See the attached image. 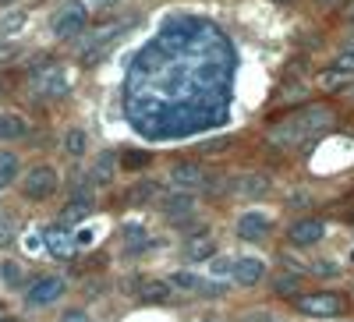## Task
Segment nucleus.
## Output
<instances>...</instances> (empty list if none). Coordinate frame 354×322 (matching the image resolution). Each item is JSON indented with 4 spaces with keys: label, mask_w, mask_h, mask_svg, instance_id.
Returning <instances> with one entry per match:
<instances>
[{
    "label": "nucleus",
    "mask_w": 354,
    "mask_h": 322,
    "mask_svg": "<svg viewBox=\"0 0 354 322\" xmlns=\"http://www.w3.org/2000/svg\"><path fill=\"white\" fill-rule=\"evenodd\" d=\"M294 308L308 319H337V315H344V298L333 294V290H312V294L301 290L294 298Z\"/></svg>",
    "instance_id": "f257e3e1"
},
{
    "label": "nucleus",
    "mask_w": 354,
    "mask_h": 322,
    "mask_svg": "<svg viewBox=\"0 0 354 322\" xmlns=\"http://www.w3.org/2000/svg\"><path fill=\"white\" fill-rule=\"evenodd\" d=\"M57 184H61V178H57V170L50 163H36V167H28V173L21 178V195L28 202H46Z\"/></svg>",
    "instance_id": "f03ea898"
},
{
    "label": "nucleus",
    "mask_w": 354,
    "mask_h": 322,
    "mask_svg": "<svg viewBox=\"0 0 354 322\" xmlns=\"http://www.w3.org/2000/svg\"><path fill=\"white\" fill-rule=\"evenodd\" d=\"M167 283L174 287V294H192V298H220L227 283H216L209 276H198L192 269H181V273H170Z\"/></svg>",
    "instance_id": "7ed1b4c3"
},
{
    "label": "nucleus",
    "mask_w": 354,
    "mask_h": 322,
    "mask_svg": "<svg viewBox=\"0 0 354 322\" xmlns=\"http://www.w3.org/2000/svg\"><path fill=\"white\" fill-rule=\"evenodd\" d=\"M85 25H88V8L82 0H68L53 18V36L57 39H78L85 32Z\"/></svg>",
    "instance_id": "20e7f679"
},
{
    "label": "nucleus",
    "mask_w": 354,
    "mask_h": 322,
    "mask_svg": "<svg viewBox=\"0 0 354 322\" xmlns=\"http://www.w3.org/2000/svg\"><path fill=\"white\" fill-rule=\"evenodd\" d=\"M71 89V78L64 71V64H46L39 71H32V93L43 100H61Z\"/></svg>",
    "instance_id": "39448f33"
},
{
    "label": "nucleus",
    "mask_w": 354,
    "mask_h": 322,
    "mask_svg": "<svg viewBox=\"0 0 354 322\" xmlns=\"http://www.w3.org/2000/svg\"><path fill=\"white\" fill-rule=\"evenodd\" d=\"M64 290H68L64 276H36L32 283L25 287V305L28 308H46L57 298H64Z\"/></svg>",
    "instance_id": "423d86ee"
},
{
    "label": "nucleus",
    "mask_w": 354,
    "mask_h": 322,
    "mask_svg": "<svg viewBox=\"0 0 354 322\" xmlns=\"http://www.w3.org/2000/svg\"><path fill=\"white\" fill-rule=\"evenodd\" d=\"M322 238H326V223H322L319 216H301V220H294L287 227V245L290 248H312Z\"/></svg>",
    "instance_id": "0eeeda50"
},
{
    "label": "nucleus",
    "mask_w": 354,
    "mask_h": 322,
    "mask_svg": "<svg viewBox=\"0 0 354 322\" xmlns=\"http://www.w3.org/2000/svg\"><path fill=\"white\" fill-rule=\"evenodd\" d=\"M315 121H330V113H326V110H305L301 117L287 121V124L277 131V138H280V142H287V145H298L301 138H308V135H315V131H319V128H315Z\"/></svg>",
    "instance_id": "6e6552de"
},
{
    "label": "nucleus",
    "mask_w": 354,
    "mask_h": 322,
    "mask_svg": "<svg viewBox=\"0 0 354 322\" xmlns=\"http://www.w3.org/2000/svg\"><path fill=\"white\" fill-rule=\"evenodd\" d=\"M234 230H238L241 241H262V238H270V230H273V216L262 213V209H245L238 216V223H234Z\"/></svg>",
    "instance_id": "1a4fd4ad"
},
{
    "label": "nucleus",
    "mask_w": 354,
    "mask_h": 322,
    "mask_svg": "<svg viewBox=\"0 0 354 322\" xmlns=\"http://www.w3.org/2000/svg\"><path fill=\"white\" fill-rule=\"evenodd\" d=\"M205 178H209V170H205L198 160H181V163L170 167V184L177 191H195V188L205 184Z\"/></svg>",
    "instance_id": "9d476101"
},
{
    "label": "nucleus",
    "mask_w": 354,
    "mask_h": 322,
    "mask_svg": "<svg viewBox=\"0 0 354 322\" xmlns=\"http://www.w3.org/2000/svg\"><path fill=\"white\" fill-rule=\"evenodd\" d=\"M195 206H198L195 195H192V191H177V188H174V195H163V198H160V213H163L174 227L181 223V220H188V216H195Z\"/></svg>",
    "instance_id": "9b49d317"
},
{
    "label": "nucleus",
    "mask_w": 354,
    "mask_h": 322,
    "mask_svg": "<svg viewBox=\"0 0 354 322\" xmlns=\"http://www.w3.org/2000/svg\"><path fill=\"white\" fill-rule=\"evenodd\" d=\"M216 255H220V245H216V238H209V230L185 241V258L195 262V266H209Z\"/></svg>",
    "instance_id": "f8f14e48"
},
{
    "label": "nucleus",
    "mask_w": 354,
    "mask_h": 322,
    "mask_svg": "<svg viewBox=\"0 0 354 322\" xmlns=\"http://www.w3.org/2000/svg\"><path fill=\"white\" fill-rule=\"evenodd\" d=\"M262 276H266V258H259V255H238V262H234V283L255 287V283H262Z\"/></svg>",
    "instance_id": "ddd939ff"
},
{
    "label": "nucleus",
    "mask_w": 354,
    "mask_h": 322,
    "mask_svg": "<svg viewBox=\"0 0 354 322\" xmlns=\"http://www.w3.org/2000/svg\"><path fill=\"white\" fill-rule=\"evenodd\" d=\"M117 170H121V160H117L113 153H100L93 160V170H88V181H93L96 188H110L113 178H117Z\"/></svg>",
    "instance_id": "4468645a"
},
{
    "label": "nucleus",
    "mask_w": 354,
    "mask_h": 322,
    "mask_svg": "<svg viewBox=\"0 0 354 322\" xmlns=\"http://www.w3.org/2000/svg\"><path fill=\"white\" fill-rule=\"evenodd\" d=\"M75 248H78V245H75V234H71L68 227H53V230L46 234V252H50V255L68 258Z\"/></svg>",
    "instance_id": "2eb2a0df"
},
{
    "label": "nucleus",
    "mask_w": 354,
    "mask_h": 322,
    "mask_svg": "<svg viewBox=\"0 0 354 322\" xmlns=\"http://www.w3.org/2000/svg\"><path fill=\"white\" fill-rule=\"evenodd\" d=\"M234 191H238V195H248V198L266 195V191H270V178H266V173H245L241 181H234Z\"/></svg>",
    "instance_id": "dca6fc26"
},
{
    "label": "nucleus",
    "mask_w": 354,
    "mask_h": 322,
    "mask_svg": "<svg viewBox=\"0 0 354 322\" xmlns=\"http://www.w3.org/2000/svg\"><path fill=\"white\" fill-rule=\"evenodd\" d=\"M28 131L25 117L21 113H0V142H11V138H21Z\"/></svg>",
    "instance_id": "f3484780"
},
{
    "label": "nucleus",
    "mask_w": 354,
    "mask_h": 322,
    "mask_svg": "<svg viewBox=\"0 0 354 322\" xmlns=\"http://www.w3.org/2000/svg\"><path fill=\"white\" fill-rule=\"evenodd\" d=\"M351 78H354V75H347V71H340V68H326V71L319 75V93H337V89H347Z\"/></svg>",
    "instance_id": "a211bd4d"
},
{
    "label": "nucleus",
    "mask_w": 354,
    "mask_h": 322,
    "mask_svg": "<svg viewBox=\"0 0 354 322\" xmlns=\"http://www.w3.org/2000/svg\"><path fill=\"white\" fill-rule=\"evenodd\" d=\"M156 195H160V184H156V181H138V184L124 195V202H128V206H149Z\"/></svg>",
    "instance_id": "6ab92c4d"
},
{
    "label": "nucleus",
    "mask_w": 354,
    "mask_h": 322,
    "mask_svg": "<svg viewBox=\"0 0 354 322\" xmlns=\"http://www.w3.org/2000/svg\"><path fill=\"white\" fill-rule=\"evenodd\" d=\"M142 298L149 301V305H167L174 298V287L167 280H149V283L142 287Z\"/></svg>",
    "instance_id": "aec40b11"
},
{
    "label": "nucleus",
    "mask_w": 354,
    "mask_h": 322,
    "mask_svg": "<svg viewBox=\"0 0 354 322\" xmlns=\"http://www.w3.org/2000/svg\"><path fill=\"white\" fill-rule=\"evenodd\" d=\"M273 294L277 298H298L301 294V276L298 273H280L273 280Z\"/></svg>",
    "instance_id": "412c9836"
},
{
    "label": "nucleus",
    "mask_w": 354,
    "mask_h": 322,
    "mask_svg": "<svg viewBox=\"0 0 354 322\" xmlns=\"http://www.w3.org/2000/svg\"><path fill=\"white\" fill-rule=\"evenodd\" d=\"M93 213V195H71L68 209H64V223H75V220H85Z\"/></svg>",
    "instance_id": "4be33fe9"
},
{
    "label": "nucleus",
    "mask_w": 354,
    "mask_h": 322,
    "mask_svg": "<svg viewBox=\"0 0 354 322\" xmlns=\"http://www.w3.org/2000/svg\"><path fill=\"white\" fill-rule=\"evenodd\" d=\"M234 262H238V258L216 255V258L209 262V269H205V276H209V280H216V283H227V280H234Z\"/></svg>",
    "instance_id": "5701e85b"
},
{
    "label": "nucleus",
    "mask_w": 354,
    "mask_h": 322,
    "mask_svg": "<svg viewBox=\"0 0 354 322\" xmlns=\"http://www.w3.org/2000/svg\"><path fill=\"white\" fill-rule=\"evenodd\" d=\"M64 153H68V156H75V160L88 153V135H85L82 128H71V131L64 135Z\"/></svg>",
    "instance_id": "b1692460"
},
{
    "label": "nucleus",
    "mask_w": 354,
    "mask_h": 322,
    "mask_svg": "<svg viewBox=\"0 0 354 322\" xmlns=\"http://www.w3.org/2000/svg\"><path fill=\"white\" fill-rule=\"evenodd\" d=\"M11 181H18V156L15 153H0V191Z\"/></svg>",
    "instance_id": "393cba45"
},
{
    "label": "nucleus",
    "mask_w": 354,
    "mask_h": 322,
    "mask_svg": "<svg viewBox=\"0 0 354 322\" xmlns=\"http://www.w3.org/2000/svg\"><path fill=\"white\" fill-rule=\"evenodd\" d=\"M25 28V11H8L4 18H0V39H11L15 32H21Z\"/></svg>",
    "instance_id": "a878e982"
},
{
    "label": "nucleus",
    "mask_w": 354,
    "mask_h": 322,
    "mask_svg": "<svg viewBox=\"0 0 354 322\" xmlns=\"http://www.w3.org/2000/svg\"><path fill=\"white\" fill-rule=\"evenodd\" d=\"M0 280H4L8 287H21L25 283V276H21V266H18V262H0Z\"/></svg>",
    "instance_id": "bb28decb"
},
{
    "label": "nucleus",
    "mask_w": 354,
    "mask_h": 322,
    "mask_svg": "<svg viewBox=\"0 0 354 322\" xmlns=\"http://www.w3.org/2000/svg\"><path fill=\"white\" fill-rule=\"evenodd\" d=\"M15 234H18V223H15L8 213H0V245H11Z\"/></svg>",
    "instance_id": "cd10ccee"
},
{
    "label": "nucleus",
    "mask_w": 354,
    "mask_h": 322,
    "mask_svg": "<svg viewBox=\"0 0 354 322\" xmlns=\"http://www.w3.org/2000/svg\"><path fill=\"white\" fill-rule=\"evenodd\" d=\"M330 68H340V71H347V75H354V46H347L344 53H337Z\"/></svg>",
    "instance_id": "c85d7f7f"
},
{
    "label": "nucleus",
    "mask_w": 354,
    "mask_h": 322,
    "mask_svg": "<svg viewBox=\"0 0 354 322\" xmlns=\"http://www.w3.org/2000/svg\"><path fill=\"white\" fill-rule=\"evenodd\" d=\"M145 163H149V153H135V149H131V153L121 156V167H124V170H138V167H145Z\"/></svg>",
    "instance_id": "c756f323"
},
{
    "label": "nucleus",
    "mask_w": 354,
    "mask_h": 322,
    "mask_svg": "<svg viewBox=\"0 0 354 322\" xmlns=\"http://www.w3.org/2000/svg\"><path fill=\"white\" fill-rule=\"evenodd\" d=\"M312 273L315 276H340V266L330 258H322V262H312Z\"/></svg>",
    "instance_id": "7c9ffc66"
},
{
    "label": "nucleus",
    "mask_w": 354,
    "mask_h": 322,
    "mask_svg": "<svg viewBox=\"0 0 354 322\" xmlns=\"http://www.w3.org/2000/svg\"><path fill=\"white\" fill-rule=\"evenodd\" d=\"M75 245H78V248H88V245H96V230L82 227V230L75 234Z\"/></svg>",
    "instance_id": "2f4dec72"
},
{
    "label": "nucleus",
    "mask_w": 354,
    "mask_h": 322,
    "mask_svg": "<svg viewBox=\"0 0 354 322\" xmlns=\"http://www.w3.org/2000/svg\"><path fill=\"white\" fill-rule=\"evenodd\" d=\"M11 57H18V43H11V39H0V64L11 61Z\"/></svg>",
    "instance_id": "473e14b6"
},
{
    "label": "nucleus",
    "mask_w": 354,
    "mask_h": 322,
    "mask_svg": "<svg viewBox=\"0 0 354 322\" xmlns=\"http://www.w3.org/2000/svg\"><path fill=\"white\" fill-rule=\"evenodd\" d=\"M61 322H93V319H88V312H82V308H68L61 315Z\"/></svg>",
    "instance_id": "72a5a7b5"
},
{
    "label": "nucleus",
    "mask_w": 354,
    "mask_h": 322,
    "mask_svg": "<svg viewBox=\"0 0 354 322\" xmlns=\"http://www.w3.org/2000/svg\"><path fill=\"white\" fill-rule=\"evenodd\" d=\"M25 248H28V252H39V248H46V238H39V234H28Z\"/></svg>",
    "instance_id": "f704fd0d"
},
{
    "label": "nucleus",
    "mask_w": 354,
    "mask_h": 322,
    "mask_svg": "<svg viewBox=\"0 0 354 322\" xmlns=\"http://www.w3.org/2000/svg\"><path fill=\"white\" fill-rule=\"evenodd\" d=\"M245 322H270V315H266V312H248Z\"/></svg>",
    "instance_id": "c9c22d12"
},
{
    "label": "nucleus",
    "mask_w": 354,
    "mask_h": 322,
    "mask_svg": "<svg viewBox=\"0 0 354 322\" xmlns=\"http://www.w3.org/2000/svg\"><path fill=\"white\" fill-rule=\"evenodd\" d=\"M344 18L354 21V0H347V4H344Z\"/></svg>",
    "instance_id": "e433bc0d"
},
{
    "label": "nucleus",
    "mask_w": 354,
    "mask_h": 322,
    "mask_svg": "<svg viewBox=\"0 0 354 322\" xmlns=\"http://www.w3.org/2000/svg\"><path fill=\"white\" fill-rule=\"evenodd\" d=\"M198 322H223V319H216V315H209V319H198Z\"/></svg>",
    "instance_id": "4c0bfd02"
},
{
    "label": "nucleus",
    "mask_w": 354,
    "mask_h": 322,
    "mask_svg": "<svg viewBox=\"0 0 354 322\" xmlns=\"http://www.w3.org/2000/svg\"><path fill=\"white\" fill-rule=\"evenodd\" d=\"M347 262H351V266H354V248H351V252H347Z\"/></svg>",
    "instance_id": "58836bf2"
},
{
    "label": "nucleus",
    "mask_w": 354,
    "mask_h": 322,
    "mask_svg": "<svg viewBox=\"0 0 354 322\" xmlns=\"http://www.w3.org/2000/svg\"><path fill=\"white\" fill-rule=\"evenodd\" d=\"M319 4H333V0H319Z\"/></svg>",
    "instance_id": "ea45409f"
},
{
    "label": "nucleus",
    "mask_w": 354,
    "mask_h": 322,
    "mask_svg": "<svg viewBox=\"0 0 354 322\" xmlns=\"http://www.w3.org/2000/svg\"><path fill=\"white\" fill-rule=\"evenodd\" d=\"M347 322H354V319H347Z\"/></svg>",
    "instance_id": "a19ab883"
},
{
    "label": "nucleus",
    "mask_w": 354,
    "mask_h": 322,
    "mask_svg": "<svg viewBox=\"0 0 354 322\" xmlns=\"http://www.w3.org/2000/svg\"><path fill=\"white\" fill-rule=\"evenodd\" d=\"M270 322H277V319H270Z\"/></svg>",
    "instance_id": "79ce46f5"
}]
</instances>
